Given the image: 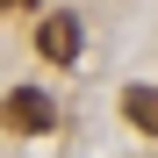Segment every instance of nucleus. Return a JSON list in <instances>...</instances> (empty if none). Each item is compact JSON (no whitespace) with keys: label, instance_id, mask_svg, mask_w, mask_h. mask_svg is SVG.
Returning a JSON list of instances; mask_svg holds the SVG:
<instances>
[{"label":"nucleus","instance_id":"f257e3e1","mask_svg":"<svg viewBox=\"0 0 158 158\" xmlns=\"http://www.w3.org/2000/svg\"><path fill=\"white\" fill-rule=\"evenodd\" d=\"M0 122L22 129V137H43V129L58 122V108H50V94H43V86H15L7 101H0Z\"/></svg>","mask_w":158,"mask_h":158},{"label":"nucleus","instance_id":"f03ea898","mask_svg":"<svg viewBox=\"0 0 158 158\" xmlns=\"http://www.w3.org/2000/svg\"><path fill=\"white\" fill-rule=\"evenodd\" d=\"M79 43H86V29H79V15H43L36 22V50H43V58L50 65H79Z\"/></svg>","mask_w":158,"mask_h":158},{"label":"nucleus","instance_id":"7ed1b4c3","mask_svg":"<svg viewBox=\"0 0 158 158\" xmlns=\"http://www.w3.org/2000/svg\"><path fill=\"white\" fill-rule=\"evenodd\" d=\"M122 122H137L144 137H158V86H122Z\"/></svg>","mask_w":158,"mask_h":158},{"label":"nucleus","instance_id":"20e7f679","mask_svg":"<svg viewBox=\"0 0 158 158\" xmlns=\"http://www.w3.org/2000/svg\"><path fill=\"white\" fill-rule=\"evenodd\" d=\"M0 7H36V0H0Z\"/></svg>","mask_w":158,"mask_h":158}]
</instances>
